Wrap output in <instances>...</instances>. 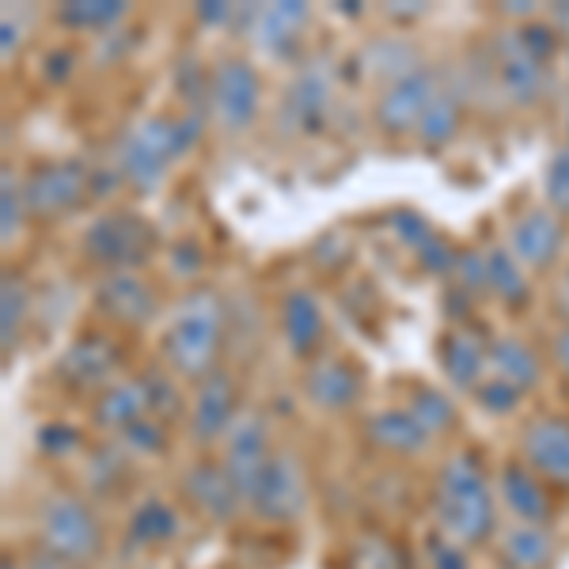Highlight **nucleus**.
I'll list each match as a JSON object with an SVG mask.
<instances>
[{
	"mask_svg": "<svg viewBox=\"0 0 569 569\" xmlns=\"http://www.w3.org/2000/svg\"><path fill=\"white\" fill-rule=\"evenodd\" d=\"M27 213V198H23V179H16L12 168L0 171V240L12 243L23 228Z\"/></svg>",
	"mask_w": 569,
	"mask_h": 569,
	"instance_id": "obj_37",
	"label": "nucleus"
},
{
	"mask_svg": "<svg viewBox=\"0 0 569 569\" xmlns=\"http://www.w3.org/2000/svg\"><path fill=\"white\" fill-rule=\"evenodd\" d=\"M72 72H77V50H69V46H58L42 58V77L50 84H66Z\"/></svg>",
	"mask_w": 569,
	"mask_h": 569,
	"instance_id": "obj_47",
	"label": "nucleus"
},
{
	"mask_svg": "<svg viewBox=\"0 0 569 569\" xmlns=\"http://www.w3.org/2000/svg\"><path fill=\"white\" fill-rule=\"evenodd\" d=\"M23 198L27 213L39 220H58L69 209H77L80 201L91 198V168L77 156L69 160H50L31 168V176L23 179Z\"/></svg>",
	"mask_w": 569,
	"mask_h": 569,
	"instance_id": "obj_8",
	"label": "nucleus"
},
{
	"mask_svg": "<svg viewBox=\"0 0 569 569\" xmlns=\"http://www.w3.org/2000/svg\"><path fill=\"white\" fill-rule=\"evenodd\" d=\"M236 415H240V407H236L232 372H224V369L209 372L206 380L194 383V395H190L187 437L201 448H217L228 429H232Z\"/></svg>",
	"mask_w": 569,
	"mask_h": 569,
	"instance_id": "obj_15",
	"label": "nucleus"
},
{
	"mask_svg": "<svg viewBox=\"0 0 569 569\" xmlns=\"http://www.w3.org/2000/svg\"><path fill=\"white\" fill-rule=\"evenodd\" d=\"M365 391V376L346 357H316L305 372V395L316 410L327 415H342L350 410Z\"/></svg>",
	"mask_w": 569,
	"mask_h": 569,
	"instance_id": "obj_19",
	"label": "nucleus"
},
{
	"mask_svg": "<svg viewBox=\"0 0 569 569\" xmlns=\"http://www.w3.org/2000/svg\"><path fill=\"white\" fill-rule=\"evenodd\" d=\"M493 77L517 107H531L547 96V66L525 50V42L517 39V27L493 39Z\"/></svg>",
	"mask_w": 569,
	"mask_h": 569,
	"instance_id": "obj_16",
	"label": "nucleus"
},
{
	"mask_svg": "<svg viewBox=\"0 0 569 569\" xmlns=\"http://www.w3.org/2000/svg\"><path fill=\"white\" fill-rule=\"evenodd\" d=\"M141 418H149V399H144L141 376H122V380L110 383L107 391H99L91 399V426L114 440Z\"/></svg>",
	"mask_w": 569,
	"mask_h": 569,
	"instance_id": "obj_25",
	"label": "nucleus"
},
{
	"mask_svg": "<svg viewBox=\"0 0 569 569\" xmlns=\"http://www.w3.org/2000/svg\"><path fill=\"white\" fill-rule=\"evenodd\" d=\"M308 4H266V8H243L240 20L247 23L251 42L266 53H289L292 42L300 39L308 23Z\"/></svg>",
	"mask_w": 569,
	"mask_h": 569,
	"instance_id": "obj_26",
	"label": "nucleus"
},
{
	"mask_svg": "<svg viewBox=\"0 0 569 569\" xmlns=\"http://www.w3.org/2000/svg\"><path fill=\"white\" fill-rule=\"evenodd\" d=\"M440 88V77L433 66H415L410 72H402L399 80L383 84L380 99L372 107V118L383 133L402 137V133H418L421 118H426L429 103H433Z\"/></svg>",
	"mask_w": 569,
	"mask_h": 569,
	"instance_id": "obj_10",
	"label": "nucleus"
},
{
	"mask_svg": "<svg viewBox=\"0 0 569 569\" xmlns=\"http://www.w3.org/2000/svg\"><path fill=\"white\" fill-rule=\"evenodd\" d=\"M308 505V479L300 456L289 448H273L262 475L254 479V490L247 498V517L262 525H292Z\"/></svg>",
	"mask_w": 569,
	"mask_h": 569,
	"instance_id": "obj_6",
	"label": "nucleus"
},
{
	"mask_svg": "<svg viewBox=\"0 0 569 569\" xmlns=\"http://www.w3.org/2000/svg\"><path fill=\"white\" fill-rule=\"evenodd\" d=\"M429 505H433L437 531H445L460 547L471 550L498 539V490L475 452H456L440 463Z\"/></svg>",
	"mask_w": 569,
	"mask_h": 569,
	"instance_id": "obj_1",
	"label": "nucleus"
},
{
	"mask_svg": "<svg viewBox=\"0 0 569 569\" xmlns=\"http://www.w3.org/2000/svg\"><path fill=\"white\" fill-rule=\"evenodd\" d=\"M198 137H201V114H194V110H187L182 118L149 114L130 122L114 144V163L122 171L126 187L152 194L163 182V176L171 171V163L182 160Z\"/></svg>",
	"mask_w": 569,
	"mask_h": 569,
	"instance_id": "obj_2",
	"label": "nucleus"
},
{
	"mask_svg": "<svg viewBox=\"0 0 569 569\" xmlns=\"http://www.w3.org/2000/svg\"><path fill=\"white\" fill-rule=\"evenodd\" d=\"M456 254H460V251H452V247H448V240H440L437 232L429 236L426 243H418V247H415L418 266H421V270H429V273H437V278H440V273H448V278H452Z\"/></svg>",
	"mask_w": 569,
	"mask_h": 569,
	"instance_id": "obj_44",
	"label": "nucleus"
},
{
	"mask_svg": "<svg viewBox=\"0 0 569 569\" xmlns=\"http://www.w3.org/2000/svg\"><path fill=\"white\" fill-rule=\"evenodd\" d=\"M517 39L525 42V50L531 53V58H539L547 66L550 58L558 53V31L555 27H547V23H525V27H517Z\"/></svg>",
	"mask_w": 569,
	"mask_h": 569,
	"instance_id": "obj_45",
	"label": "nucleus"
},
{
	"mask_svg": "<svg viewBox=\"0 0 569 569\" xmlns=\"http://www.w3.org/2000/svg\"><path fill=\"white\" fill-rule=\"evenodd\" d=\"M555 361L562 365V372L569 376V327H562L555 335Z\"/></svg>",
	"mask_w": 569,
	"mask_h": 569,
	"instance_id": "obj_52",
	"label": "nucleus"
},
{
	"mask_svg": "<svg viewBox=\"0 0 569 569\" xmlns=\"http://www.w3.org/2000/svg\"><path fill=\"white\" fill-rule=\"evenodd\" d=\"M130 471H133V460L126 456V448L118 445H99V448H88L84 456V490L91 498H114L126 482H130Z\"/></svg>",
	"mask_w": 569,
	"mask_h": 569,
	"instance_id": "obj_30",
	"label": "nucleus"
},
{
	"mask_svg": "<svg viewBox=\"0 0 569 569\" xmlns=\"http://www.w3.org/2000/svg\"><path fill=\"white\" fill-rule=\"evenodd\" d=\"M493 550H498L501 569H555L558 562V539L550 525H517V520H509L493 539Z\"/></svg>",
	"mask_w": 569,
	"mask_h": 569,
	"instance_id": "obj_23",
	"label": "nucleus"
},
{
	"mask_svg": "<svg viewBox=\"0 0 569 569\" xmlns=\"http://www.w3.org/2000/svg\"><path fill=\"white\" fill-rule=\"evenodd\" d=\"M220 346H224V300L213 289H190L171 308L163 327V369H171L179 380L201 383L209 372H217Z\"/></svg>",
	"mask_w": 569,
	"mask_h": 569,
	"instance_id": "obj_3",
	"label": "nucleus"
},
{
	"mask_svg": "<svg viewBox=\"0 0 569 569\" xmlns=\"http://www.w3.org/2000/svg\"><path fill=\"white\" fill-rule=\"evenodd\" d=\"M327 335V319L323 305H319L316 292L308 289H292L281 300V338L289 346L292 357H316Z\"/></svg>",
	"mask_w": 569,
	"mask_h": 569,
	"instance_id": "obj_27",
	"label": "nucleus"
},
{
	"mask_svg": "<svg viewBox=\"0 0 569 569\" xmlns=\"http://www.w3.org/2000/svg\"><path fill=\"white\" fill-rule=\"evenodd\" d=\"M493 490L517 525H550L555 520V498H550L547 482L520 460L501 463V471L493 475Z\"/></svg>",
	"mask_w": 569,
	"mask_h": 569,
	"instance_id": "obj_18",
	"label": "nucleus"
},
{
	"mask_svg": "<svg viewBox=\"0 0 569 569\" xmlns=\"http://www.w3.org/2000/svg\"><path fill=\"white\" fill-rule=\"evenodd\" d=\"M141 383H144V399H149V418L156 421H176V418H187V407L190 402L182 399V388H179V376L171 369H149L141 372Z\"/></svg>",
	"mask_w": 569,
	"mask_h": 569,
	"instance_id": "obj_35",
	"label": "nucleus"
},
{
	"mask_svg": "<svg viewBox=\"0 0 569 569\" xmlns=\"http://www.w3.org/2000/svg\"><path fill=\"white\" fill-rule=\"evenodd\" d=\"M130 16V8L122 0H69V4L58 8V23L69 27V31H80V34H103L118 31V23Z\"/></svg>",
	"mask_w": 569,
	"mask_h": 569,
	"instance_id": "obj_32",
	"label": "nucleus"
},
{
	"mask_svg": "<svg viewBox=\"0 0 569 569\" xmlns=\"http://www.w3.org/2000/svg\"><path fill=\"white\" fill-rule=\"evenodd\" d=\"M0 569H23L20 562H16V558L12 555H4V562H0Z\"/></svg>",
	"mask_w": 569,
	"mask_h": 569,
	"instance_id": "obj_53",
	"label": "nucleus"
},
{
	"mask_svg": "<svg viewBox=\"0 0 569 569\" xmlns=\"http://www.w3.org/2000/svg\"><path fill=\"white\" fill-rule=\"evenodd\" d=\"M517 460L555 490H569V418L539 415L520 429Z\"/></svg>",
	"mask_w": 569,
	"mask_h": 569,
	"instance_id": "obj_14",
	"label": "nucleus"
},
{
	"mask_svg": "<svg viewBox=\"0 0 569 569\" xmlns=\"http://www.w3.org/2000/svg\"><path fill=\"white\" fill-rule=\"evenodd\" d=\"M122 350L114 346V338L99 335V330H88V335L72 338L66 346V353L58 357V380L66 383L69 391H84V395H99L107 391L110 383H118L122 376Z\"/></svg>",
	"mask_w": 569,
	"mask_h": 569,
	"instance_id": "obj_11",
	"label": "nucleus"
},
{
	"mask_svg": "<svg viewBox=\"0 0 569 569\" xmlns=\"http://www.w3.org/2000/svg\"><path fill=\"white\" fill-rule=\"evenodd\" d=\"M475 399H479V407L490 410V415H512V410L520 407V391L509 388L498 376H486L479 388H475Z\"/></svg>",
	"mask_w": 569,
	"mask_h": 569,
	"instance_id": "obj_42",
	"label": "nucleus"
},
{
	"mask_svg": "<svg viewBox=\"0 0 569 569\" xmlns=\"http://www.w3.org/2000/svg\"><path fill=\"white\" fill-rule=\"evenodd\" d=\"M440 369L460 391H475L490 376V342H482L471 327H452L440 335Z\"/></svg>",
	"mask_w": 569,
	"mask_h": 569,
	"instance_id": "obj_24",
	"label": "nucleus"
},
{
	"mask_svg": "<svg viewBox=\"0 0 569 569\" xmlns=\"http://www.w3.org/2000/svg\"><path fill=\"white\" fill-rule=\"evenodd\" d=\"M80 247H84V254L103 273L137 270V266L149 262V254L156 251V228L141 213L114 209V213H103V217L91 220L84 228Z\"/></svg>",
	"mask_w": 569,
	"mask_h": 569,
	"instance_id": "obj_5",
	"label": "nucleus"
},
{
	"mask_svg": "<svg viewBox=\"0 0 569 569\" xmlns=\"http://www.w3.org/2000/svg\"><path fill=\"white\" fill-rule=\"evenodd\" d=\"M486 273H490V292L501 297L505 308L520 311L531 300V281L525 278V266L517 262V254L509 247H486Z\"/></svg>",
	"mask_w": 569,
	"mask_h": 569,
	"instance_id": "obj_31",
	"label": "nucleus"
},
{
	"mask_svg": "<svg viewBox=\"0 0 569 569\" xmlns=\"http://www.w3.org/2000/svg\"><path fill=\"white\" fill-rule=\"evenodd\" d=\"M566 61H569V42H566Z\"/></svg>",
	"mask_w": 569,
	"mask_h": 569,
	"instance_id": "obj_55",
	"label": "nucleus"
},
{
	"mask_svg": "<svg viewBox=\"0 0 569 569\" xmlns=\"http://www.w3.org/2000/svg\"><path fill=\"white\" fill-rule=\"evenodd\" d=\"M426 558H429V569H471L467 547L448 539L445 531H433V536L426 539Z\"/></svg>",
	"mask_w": 569,
	"mask_h": 569,
	"instance_id": "obj_43",
	"label": "nucleus"
},
{
	"mask_svg": "<svg viewBox=\"0 0 569 569\" xmlns=\"http://www.w3.org/2000/svg\"><path fill=\"white\" fill-rule=\"evenodd\" d=\"M118 445L126 448V456L137 463V460H156V456L168 448V426L156 418H141L137 426L126 429L122 437H118Z\"/></svg>",
	"mask_w": 569,
	"mask_h": 569,
	"instance_id": "obj_38",
	"label": "nucleus"
},
{
	"mask_svg": "<svg viewBox=\"0 0 569 569\" xmlns=\"http://www.w3.org/2000/svg\"><path fill=\"white\" fill-rule=\"evenodd\" d=\"M562 220H558L555 209H528L512 220L509 232V251L517 254V262L525 270H547V266L558 262L562 254Z\"/></svg>",
	"mask_w": 569,
	"mask_h": 569,
	"instance_id": "obj_20",
	"label": "nucleus"
},
{
	"mask_svg": "<svg viewBox=\"0 0 569 569\" xmlns=\"http://www.w3.org/2000/svg\"><path fill=\"white\" fill-rule=\"evenodd\" d=\"M330 99H335V80H330V66L316 61L305 66L292 77V84L284 88V99L278 107V126L284 133L297 137H316L327 126Z\"/></svg>",
	"mask_w": 569,
	"mask_h": 569,
	"instance_id": "obj_13",
	"label": "nucleus"
},
{
	"mask_svg": "<svg viewBox=\"0 0 569 569\" xmlns=\"http://www.w3.org/2000/svg\"><path fill=\"white\" fill-rule=\"evenodd\" d=\"M365 437L376 452L383 456H399V460H415L433 445V437L426 433V426L410 415V407H383L369 415L365 421Z\"/></svg>",
	"mask_w": 569,
	"mask_h": 569,
	"instance_id": "obj_22",
	"label": "nucleus"
},
{
	"mask_svg": "<svg viewBox=\"0 0 569 569\" xmlns=\"http://www.w3.org/2000/svg\"><path fill=\"white\" fill-rule=\"evenodd\" d=\"M91 305H96V311L107 323L137 330V327H149L160 316V292H156V284L141 270H118V273H103L96 281Z\"/></svg>",
	"mask_w": 569,
	"mask_h": 569,
	"instance_id": "obj_12",
	"label": "nucleus"
},
{
	"mask_svg": "<svg viewBox=\"0 0 569 569\" xmlns=\"http://www.w3.org/2000/svg\"><path fill=\"white\" fill-rule=\"evenodd\" d=\"M490 376H498V380H505L509 388H517L525 395L543 380V369H539V357L531 353L520 338L498 335L490 342Z\"/></svg>",
	"mask_w": 569,
	"mask_h": 569,
	"instance_id": "obj_28",
	"label": "nucleus"
},
{
	"mask_svg": "<svg viewBox=\"0 0 569 569\" xmlns=\"http://www.w3.org/2000/svg\"><path fill=\"white\" fill-rule=\"evenodd\" d=\"M182 531V517L179 509L160 493H144L141 501H133L130 517H126L122 539L126 550H160L171 547Z\"/></svg>",
	"mask_w": 569,
	"mask_h": 569,
	"instance_id": "obj_21",
	"label": "nucleus"
},
{
	"mask_svg": "<svg viewBox=\"0 0 569 569\" xmlns=\"http://www.w3.org/2000/svg\"><path fill=\"white\" fill-rule=\"evenodd\" d=\"M34 547L50 550L58 558H69L77 566L99 562L107 547V531L99 520L96 505L88 501V493L77 490H53L46 493L34 509Z\"/></svg>",
	"mask_w": 569,
	"mask_h": 569,
	"instance_id": "obj_4",
	"label": "nucleus"
},
{
	"mask_svg": "<svg viewBox=\"0 0 569 569\" xmlns=\"http://www.w3.org/2000/svg\"><path fill=\"white\" fill-rule=\"evenodd\" d=\"M20 566H23V569H84V566L69 562V558L50 555V550H42V547H31V550H27V555L20 558Z\"/></svg>",
	"mask_w": 569,
	"mask_h": 569,
	"instance_id": "obj_49",
	"label": "nucleus"
},
{
	"mask_svg": "<svg viewBox=\"0 0 569 569\" xmlns=\"http://www.w3.org/2000/svg\"><path fill=\"white\" fill-rule=\"evenodd\" d=\"M27 311H31V292H27V281L20 273L8 270L4 281H0V346H4V357L20 346Z\"/></svg>",
	"mask_w": 569,
	"mask_h": 569,
	"instance_id": "obj_33",
	"label": "nucleus"
},
{
	"mask_svg": "<svg viewBox=\"0 0 569 569\" xmlns=\"http://www.w3.org/2000/svg\"><path fill=\"white\" fill-rule=\"evenodd\" d=\"M463 103H467L463 91L456 88V84H445V80H440L433 103H429L426 118H421V126H418L421 149H445V144L452 141L456 133H460V126H463Z\"/></svg>",
	"mask_w": 569,
	"mask_h": 569,
	"instance_id": "obj_29",
	"label": "nucleus"
},
{
	"mask_svg": "<svg viewBox=\"0 0 569 569\" xmlns=\"http://www.w3.org/2000/svg\"><path fill=\"white\" fill-rule=\"evenodd\" d=\"M270 456H273V445H270V426H266V418L251 407L240 410L232 429H228L224 440L217 445V463L224 467V475L232 479L236 490H240L243 509L254 490V479L262 475Z\"/></svg>",
	"mask_w": 569,
	"mask_h": 569,
	"instance_id": "obj_9",
	"label": "nucleus"
},
{
	"mask_svg": "<svg viewBox=\"0 0 569 569\" xmlns=\"http://www.w3.org/2000/svg\"><path fill=\"white\" fill-rule=\"evenodd\" d=\"M353 569H402V555L395 550L391 539L365 536L353 547Z\"/></svg>",
	"mask_w": 569,
	"mask_h": 569,
	"instance_id": "obj_39",
	"label": "nucleus"
},
{
	"mask_svg": "<svg viewBox=\"0 0 569 569\" xmlns=\"http://www.w3.org/2000/svg\"><path fill=\"white\" fill-rule=\"evenodd\" d=\"M566 292H569V266H566Z\"/></svg>",
	"mask_w": 569,
	"mask_h": 569,
	"instance_id": "obj_54",
	"label": "nucleus"
},
{
	"mask_svg": "<svg viewBox=\"0 0 569 569\" xmlns=\"http://www.w3.org/2000/svg\"><path fill=\"white\" fill-rule=\"evenodd\" d=\"M547 201L555 213H569V149H558L547 163Z\"/></svg>",
	"mask_w": 569,
	"mask_h": 569,
	"instance_id": "obj_41",
	"label": "nucleus"
},
{
	"mask_svg": "<svg viewBox=\"0 0 569 569\" xmlns=\"http://www.w3.org/2000/svg\"><path fill=\"white\" fill-rule=\"evenodd\" d=\"M452 278L467 292V297H479V292L490 289V273H486V251H460V254H456Z\"/></svg>",
	"mask_w": 569,
	"mask_h": 569,
	"instance_id": "obj_40",
	"label": "nucleus"
},
{
	"mask_svg": "<svg viewBox=\"0 0 569 569\" xmlns=\"http://www.w3.org/2000/svg\"><path fill=\"white\" fill-rule=\"evenodd\" d=\"M34 448L46 460H80V456H88L84 433L77 426H69V421H46V426H39Z\"/></svg>",
	"mask_w": 569,
	"mask_h": 569,
	"instance_id": "obj_36",
	"label": "nucleus"
},
{
	"mask_svg": "<svg viewBox=\"0 0 569 569\" xmlns=\"http://www.w3.org/2000/svg\"><path fill=\"white\" fill-rule=\"evenodd\" d=\"M236 8L232 4H217V0H209V4H198V20L201 23H232L236 20Z\"/></svg>",
	"mask_w": 569,
	"mask_h": 569,
	"instance_id": "obj_50",
	"label": "nucleus"
},
{
	"mask_svg": "<svg viewBox=\"0 0 569 569\" xmlns=\"http://www.w3.org/2000/svg\"><path fill=\"white\" fill-rule=\"evenodd\" d=\"M182 498L194 505V512H201L206 520H213V525H228V520H236L243 509V498L240 490L232 486V479L224 475V467L217 460H194L182 471V482H179Z\"/></svg>",
	"mask_w": 569,
	"mask_h": 569,
	"instance_id": "obj_17",
	"label": "nucleus"
},
{
	"mask_svg": "<svg viewBox=\"0 0 569 569\" xmlns=\"http://www.w3.org/2000/svg\"><path fill=\"white\" fill-rule=\"evenodd\" d=\"M566 130H569V118H566Z\"/></svg>",
	"mask_w": 569,
	"mask_h": 569,
	"instance_id": "obj_56",
	"label": "nucleus"
},
{
	"mask_svg": "<svg viewBox=\"0 0 569 569\" xmlns=\"http://www.w3.org/2000/svg\"><path fill=\"white\" fill-rule=\"evenodd\" d=\"M16 50H20V27L4 16V20H0V53H4V61H12Z\"/></svg>",
	"mask_w": 569,
	"mask_h": 569,
	"instance_id": "obj_51",
	"label": "nucleus"
},
{
	"mask_svg": "<svg viewBox=\"0 0 569 569\" xmlns=\"http://www.w3.org/2000/svg\"><path fill=\"white\" fill-rule=\"evenodd\" d=\"M171 270H176L179 278H194L201 270V251L194 243H176L171 247Z\"/></svg>",
	"mask_w": 569,
	"mask_h": 569,
	"instance_id": "obj_48",
	"label": "nucleus"
},
{
	"mask_svg": "<svg viewBox=\"0 0 569 569\" xmlns=\"http://www.w3.org/2000/svg\"><path fill=\"white\" fill-rule=\"evenodd\" d=\"M262 99L259 72L243 58H224L209 69V118L224 133H247L254 126Z\"/></svg>",
	"mask_w": 569,
	"mask_h": 569,
	"instance_id": "obj_7",
	"label": "nucleus"
},
{
	"mask_svg": "<svg viewBox=\"0 0 569 569\" xmlns=\"http://www.w3.org/2000/svg\"><path fill=\"white\" fill-rule=\"evenodd\" d=\"M391 228H395V236H399L402 243L415 251L418 243H426L429 236H433V224H429L426 217H418V213H395L391 217Z\"/></svg>",
	"mask_w": 569,
	"mask_h": 569,
	"instance_id": "obj_46",
	"label": "nucleus"
},
{
	"mask_svg": "<svg viewBox=\"0 0 569 569\" xmlns=\"http://www.w3.org/2000/svg\"><path fill=\"white\" fill-rule=\"evenodd\" d=\"M410 415H415L421 426H426L429 437H445L452 433L456 426H460V410H456V402L448 399L440 388H429V383H421V388L410 391Z\"/></svg>",
	"mask_w": 569,
	"mask_h": 569,
	"instance_id": "obj_34",
	"label": "nucleus"
}]
</instances>
